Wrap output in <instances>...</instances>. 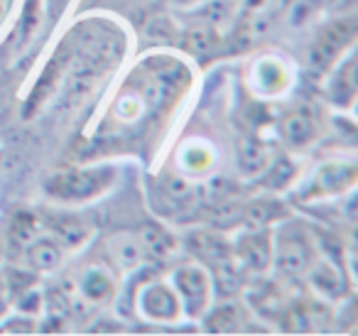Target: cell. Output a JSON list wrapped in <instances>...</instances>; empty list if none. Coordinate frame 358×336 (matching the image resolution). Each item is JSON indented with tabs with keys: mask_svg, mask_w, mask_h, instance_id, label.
Returning a JSON list of instances; mask_svg holds the SVG:
<instances>
[{
	"mask_svg": "<svg viewBox=\"0 0 358 336\" xmlns=\"http://www.w3.org/2000/svg\"><path fill=\"white\" fill-rule=\"evenodd\" d=\"M243 324V312L236 304H221L206 316V331H214V334H234Z\"/></svg>",
	"mask_w": 358,
	"mask_h": 336,
	"instance_id": "21",
	"label": "cell"
},
{
	"mask_svg": "<svg viewBox=\"0 0 358 336\" xmlns=\"http://www.w3.org/2000/svg\"><path fill=\"white\" fill-rule=\"evenodd\" d=\"M265 177H263V184L270 189H282L287 187L289 182H292L294 177V164L289 162L287 158H280L278 162L268 164V167L263 169Z\"/></svg>",
	"mask_w": 358,
	"mask_h": 336,
	"instance_id": "25",
	"label": "cell"
},
{
	"mask_svg": "<svg viewBox=\"0 0 358 336\" xmlns=\"http://www.w3.org/2000/svg\"><path fill=\"white\" fill-rule=\"evenodd\" d=\"M229 13H231V6L226 0H211L209 6L201 10V15H204V20H209L211 25H219V22H224L226 18H229Z\"/></svg>",
	"mask_w": 358,
	"mask_h": 336,
	"instance_id": "28",
	"label": "cell"
},
{
	"mask_svg": "<svg viewBox=\"0 0 358 336\" xmlns=\"http://www.w3.org/2000/svg\"><path fill=\"white\" fill-rule=\"evenodd\" d=\"M317 260V246L299 223L282 226L278 243L273 246V265L282 277H302Z\"/></svg>",
	"mask_w": 358,
	"mask_h": 336,
	"instance_id": "1",
	"label": "cell"
},
{
	"mask_svg": "<svg viewBox=\"0 0 358 336\" xmlns=\"http://www.w3.org/2000/svg\"><path fill=\"white\" fill-rule=\"evenodd\" d=\"M236 160H238V169L243 177H258L263 174V169L268 167V150L260 140L255 138H243L236 150Z\"/></svg>",
	"mask_w": 358,
	"mask_h": 336,
	"instance_id": "14",
	"label": "cell"
},
{
	"mask_svg": "<svg viewBox=\"0 0 358 336\" xmlns=\"http://www.w3.org/2000/svg\"><path fill=\"white\" fill-rule=\"evenodd\" d=\"M260 3H263V0H248V6H250V8H258Z\"/></svg>",
	"mask_w": 358,
	"mask_h": 336,
	"instance_id": "32",
	"label": "cell"
},
{
	"mask_svg": "<svg viewBox=\"0 0 358 336\" xmlns=\"http://www.w3.org/2000/svg\"><path fill=\"white\" fill-rule=\"evenodd\" d=\"M177 3H196V0H177Z\"/></svg>",
	"mask_w": 358,
	"mask_h": 336,
	"instance_id": "33",
	"label": "cell"
},
{
	"mask_svg": "<svg viewBox=\"0 0 358 336\" xmlns=\"http://www.w3.org/2000/svg\"><path fill=\"white\" fill-rule=\"evenodd\" d=\"M356 182V167L348 162H329L314 174L312 192L304 197H317V194H341Z\"/></svg>",
	"mask_w": 358,
	"mask_h": 336,
	"instance_id": "9",
	"label": "cell"
},
{
	"mask_svg": "<svg viewBox=\"0 0 358 336\" xmlns=\"http://www.w3.org/2000/svg\"><path fill=\"white\" fill-rule=\"evenodd\" d=\"M79 290L89 302H108L110 297H113L115 287H113L110 275L103 267H89V270L81 275Z\"/></svg>",
	"mask_w": 358,
	"mask_h": 336,
	"instance_id": "17",
	"label": "cell"
},
{
	"mask_svg": "<svg viewBox=\"0 0 358 336\" xmlns=\"http://www.w3.org/2000/svg\"><path fill=\"white\" fill-rule=\"evenodd\" d=\"M282 130V140L289 148H307L319 133V120L314 115L312 108H297L292 113H287L280 123Z\"/></svg>",
	"mask_w": 358,
	"mask_h": 336,
	"instance_id": "8",
	"label": "cell"
},
{
	"mask_svg": "<svg viewBox=\"0 0 358 336\" xmlns=\"http://www.w3.org/2000/svg\"><path fill=\"white\" fill-rule=\"evenodd\" d=\"M40 228H42V223L35 214L17 211L15 216L10 218V226H8V246H10V251H17V253L25 251V246L40 233Z\"/></svg>",
	"mask_w": 358,
	"mask_h": 336,
	"instance_id": "16",
	"label": "cell"
},
{
	"mask_svg": "<svg viewBox=\"0 0 358 336\" xmlns=\"http://www.w3.org/2000/svg\"><path fill=\"white\" fill-rule=\"evenodd\" d=\"M282 216H285V206L280 202H275V199H255V202H250L243 209V218L255 228L278 221Z\"/></svg>",
	"mask_w": 358,
	"mask_h": 336,
	"instance_id": "22",
	"label": "cell"
},
{
	"mask_svg": "<svg viewBox=\"0 0 358 336\" xmlns=\"http://www.w3.org/2000/svg\"><path fill=\"white\" fill-rule=\"evenodd\" d=\"M287 84V74H285L282 62L278 59H263L258 62V86L265 94H278Z\"/></svg>",
	"mask_w": 358,
	"mask_h": 336,
	"instance_id": "24",
	"label": "cell"
},
{
	"mask_svg": "<svg viewBox=\"0 0 358 336\" xmlns=\"http://www.w3.org/2000/svg\"><path fill=\"white\" fill-rule=\"evenodd\" d=\"M110 255L118 265L123 267H135L143 262V243L138 236H130V233H118V236L110 238Z\"/></svg>",
	"mask_w": 358,
	"mask_h": 336,
	"instance_id": "18",
	"label": "cell"
},
{
	"mask_svg": "<svg viewBox=\"0 0 358 336\" xmlns=\"http://www.w3.org/2000/svg\"><path fill=\"white\" fill-rule=\"evenodd\" d=\"M356 37V18H343L331 25H327L317 35L314 45L309 47V64L317 71H324L341 57V52Z\"/></svg>",
	"mask_w": 358,
	"mask_h": 336,
	"instance_id": "3",
	"label": "cell"
},
{
	"mask_svg": "<svg viewBox=\"0 0 358 336\" xmlns=\"http://www.w3.org/2000/svg\"><path fill=\"white\" fill-rule=\"evenodd\" d=\"M148 66V76H152L157 84H162V89L177 101V96L189 86V71L185 69V64H179L177 59L169 57H152L145 62Z\"/></svg>",
	"mask_w": 358,
	"mask_h": 336,
	"instance_id": "7",
	"label": "cell"
},
{
	"mask_svg": "<svg viewBox=\"0 0 358 336\" xmlns=\"http://www.w3.org/2000/svg\"><path fill=\"white\" fill-rule=\"evenodd\" d=\"M115 177L113 167H96V169H62L55 172L45 182V192L59 202H84L103 189L110 187Z\"/></svg>",
	"mask_w": 358,
	"mask_h": 336,
	"instance_id": "2",
	"label": "cell"
},
{
	"mask_svg": "<svg viewBox=\"0 0 358 336\" xmlns=\"http://www.w3.org/2000/svg\"><path fill=\"white\" fill-rule=\"evenodd\" d=\"M10 292L6 290V285H3V280H0V314H3V312L8 309V304H10Z\"/></svg>",
	"mask_w": 358,
	"mask_h": 336,
	"instance_id": "31",
	"label": "cell"
},
{
	"mask_svg": "<svg viewBox=\"0 0 358 336\" xmlns=\"http://www.w3.org/2000/svg\"><path fill=\"white\" fill-rule=\"evenodd\" d=\"M214 282L216 292L221 297H234L243 287V272L236 265V258H226L221 262H214Z\"/></svg>",
	"mask_w": 358,
	"mask_h": 336,
	"instance_id": "19",
	"label": "cell"
},
{
	"mask_svg": "<svg viewBox=\"0 0 358 336\" xmlns=\"http://www.w3.org/2000/svg\"><path fill=\"white\" fill-rule=\"evenodd\" d=\"M329 94L338 106H351L353 96H356V66H353V57L343 66H338V74L334 76Z\"/></svg>",
	"mask_w": 358,
	"mask_h": 336,
	"instance_id": "20",
	"label": "cell"
},
{
	"mask_svg": "<svg viewBox=\"0 0 358 336\" xmlns=\"http://www.w3.org/2000/svg\"><path fill=\"white\" fill-rule=\"evenodd\" d=\"M231 251H234L236 260L248 270L265 272L273 265V241H270V233L260 231V228L241 233L231 246Z\"/></svg>",
	"mask_w": 358,
	"mask_h": 336,
	"instance_id": "5",
	"label": "cell"
},
{
	"mask_svg": "<svg viewBox=\"0 0 358 336\" xmlns=\"http://www.w3.org/2000/svg\"><path fill=\"white\" fill-rule=\"evenodd\" d=\"M189 251L194 253L199 260L204 262H221L226 258H234V251H231V243H226L219 233L214 231H196L189 236Z\"/></svg>",
	"mask_w": 358,
	"mask_h": 336,
	"instance_id": "13",
	"label": "cell"
},
{
	"mask_svg": "<svg viewBox=\"0 0 358 336\" xmlns=\"http://www.w3.org/2000/svg\"><path fill=\"white\" fill-rule=\"evenodd\" d=\"M45 223L59 246L76 248L89 238V223L79 216H71V214H52Z\"/></svg>",
	"mask_w": 358,
	"mask_h": 336,
	"instance_id": "10",
	"label": "cell"
},
{
	"mask_svg": "<svg viewBox=\"0 0 358 336\" xmlns=\"http://www.w3.org/2000/svg\"><path fill=\"white\" fill-rule=\"evenodd\" d=\"M307 272H309V280H312V287L322 297H327V300H338V297L346 295L348 285H346V277H343L341 267L331 265V262H327V260L319 262V258H317L314 265L309 267Z\"/></svg>",
	"mask_w": 358,
	"mask_h": 336,
	"instance_id": "11",
	"label": "cell"
},
{
	"mask_svg": "<svg viewBox=\"0 0 358 336\" xmlns=\"http://www.w3.org/2000/svg\"><path fill=\"white\" fill-rule=\"evenodd\" d=\"M174 295L179 297L182 312L189 316H201L209 304V275L199 265H182L174 270Z\"/></svg>",
	"mask_w": 358,
	"mask_h": 336,
	"instance_id": "4",
	"label": "cell"
},
{
	"mask_svg": "<svg viewBox=\"0 0 358 336\" xmlns=\"http://www.w3.org/2000/svg\"><path fill=\"white\" fill-rule=\"evenodd\" d=\"M209 162H211V153L204 148H189L185 153V164L192 169H196V172L209 167Z\"/></svg>",
	"mask_w": 358,
	"mask_h": 336,
	"instance_id": "29",
	"label": "cell"
},
{
	"mask_svg": "<svg viewBox=\"0 0 358 336\" xmlns=\"http://www.w3.org/2000/svg\"><path fill=\"white\" fill-rule=\"evenodd\" d=\"M15 300H17V307H20L22 314H37V312L42 309V300H45V297H42L40 290L32 285V287H27V290H22Z\"/></svg>",
	"mask_w": 358,
	"mask_h": 336,
	"instance_id": "26",
	"label": "cell"
},
{
	"mask_svg": "<svg viewBox=\"0 0 358 336\" xmlns=\"http://www.w3.org/2000/svg\"><path fill=\"white\" fill-rule=\"evenodd\" d=\"M138 307L150 321H177L182 314L179 297L174 295V290L159 285V282H152L140 292Z\"/></svg>",
	"mask_w": 358,
	"mask_h": 336,
	"instance_id": "6",
	"label": "cell"
},
{
	"mask_svg": "<svg viewBox=\"0 0 358 336\" xmlns=\"http://www.w3.org/2000/svg\"><path fill=\"white\" fill-rule=\"evenodd\" d=\"M22 255H25L27 265H30L32 270L50 272V270H55V267H59V262H62V246L55 241V238L35 236L25 246Z\"/></svg>",
	"mask_w": 358,
	"mask_h": 336,
	"instance_id": "12",
	"label": "cell"
},
{
	"mask_svg": "<svg viewBox=\"0 0 358 336\" xmlns=\"http://www.w3.org/2000/svg\"><path fill=\"white\" fill-rule=\"evenodd\" d=\"M140 243H143L145 255L155 258V260H167L174 251H177V241L164 231L157 223H148L140 228Z\"/></svg>",
	"mask_w": 358,
	"mask_h": 336,
	"instance_id": "15",
	"label": "cell"
},
{
	"mask_svg": "<svg viewBox=\"0 0 358 336\" xmlns=\"http://www.w3.org/2000/svg\"><path fill=\"white\" fill-rule=\"evenodd\" d=\"M0 331H6V334H32L35 331V321L32 319H22V316H17V319H8L6 324L0 326Z\"/></svg>",
	"mask_w": 358,
	"mask_h": 336,
	"instance_id": "30",
	"label": "cell"
},
{
	"mask_svg": "<svg viewBox=\"0 0 358 336\" xmlns=\"http://www.w3.org/2000/svg\"><path fill=\"white\" fill-rule=\"evenodd\" d=\"M162 189L174 199V202H182V199H189L192 197V187L187 179L182 177H164Z\"/></svg>",
	"mask_w": 358,
	"mask_h": 336,
	"instance_id": "27",
	"label": "cell"
},
{
	"mask_svg": "<svg viewBox=\"0 0 358 336\" xmlns=\"http://www.w3.org/2000/svg\"><path fill=\"white\" fill-rule=\"evenodd\" d=\"M179 45L196 57L209 55V52H214L216 47H219V32H216L214 27H194V30L182 35Z\"/></svg>",
	"mask_w": 358,
	"mask_h": 336,
	"instance_id": "23",
	"label": "cell"
}]
</instances>
